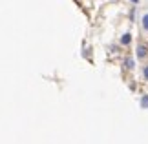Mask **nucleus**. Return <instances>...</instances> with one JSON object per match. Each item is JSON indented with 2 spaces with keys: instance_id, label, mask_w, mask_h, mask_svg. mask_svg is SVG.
<instances>
[{
  "instance_id": "nucleus-1",
  "label": "nucleus",
  "mask_w": 148,
  "mask_h": 144,
  "mask_svg": "<svg viewBox=\"0 0 148 144\" xmlns=\"http://www.w3.org/2000/svg\"><path fill=\"white\" fill-rule=\"evenodd\" d=\"M137 55H139V57H145V55H146V49L143 48V46H139V48H137Z\"/></svg>"
},
{
  "instance_id": "nucleus-2",
  "label": "nucleus",
  "mask_w": 148,
  "mask_h": 144,
  "mask_svg": "<svg viewBox=\"0 0 148 144\" xmlns=\"http://www.w3.org/2000/svg\"><path fill=\"white\" fill-rule=\"evenodd\" d=\"M130 40H132V37H130V35H124L121 38V44H130Z\"/></svg>"
},
{
  "instance_id": "nucleus-3",
  "label": "nucleus",
  "mask_w": 148,
  "mask_h": 144,
  "mask_svg": "<svg viewBox=\"0 0 148 144\" xmlns=\"http://www.w3.org/2000/svg\"><path fill=\"white\" fill-rule=\"evenodd\" d=\"M143 27H145V31H148V15L143 16Z\"/></svg>"
},
{
  "instance_id": "nucleus-4",
  "label": "nucleus",
  "mask_w": 148,
  "mask_h": 144,
  "mask_svg": "<svg viewBox=\"0 0 148 144\" xmlns=\"http://www.w3.org/2000/svg\"><path fill=\"white\" fill-rule=\"evenodd\" d=\"M124 66H126V68H130V70H132V68H134V60L126 59V60H124Z\"/></svg>"
},
{
  "instance_id": "nucleus-5",
  "label": "nucleus",
  "mask_w": 148,
  "mask_h": 144,
  "mask_svg": "<svg viewBox=\"0 0 148 144\" xmlns=\"http://www.w3.org/2000/svg\"><path fill=\"white\" fill-rule=\"evenodd\" d=\"M141 106H143V108H148V97H143V99H141Z\"/></svg>"
},
{
  "instance_id": "nucleus-6",
  "label": "nucleus",
  "mask_w": 148,
  "mask_h": 144,
  "mask_svg": "<svg viewBox=\"0 0 148 144\" xmlns=\"http://www.w3.org/2000/svg\"><path fill=\"white\" fill-rule=\"evenodd\" d=\"M143 75H145V78L148 80V66H146V68H145V70H143Z\"/></svg>"
},
{
  "instance_id": "nucleus-7",
  "label": "nucleus",
  "mask_w": 148,
  "mask_h": 144,
  "mask_svg": "<svg viewBox=\"0 0 148 144\" xmlns=\"http://www.w3.org/2000/svg\"><path fill=\"white\" fill-rule=\"evenodd\" d=\"M130 2H134V4H137V2H139V0H130Z\"/></svg>"
}]
</instances>
